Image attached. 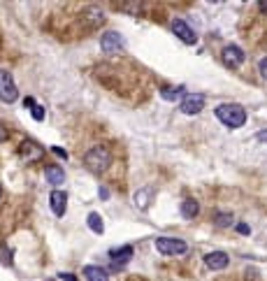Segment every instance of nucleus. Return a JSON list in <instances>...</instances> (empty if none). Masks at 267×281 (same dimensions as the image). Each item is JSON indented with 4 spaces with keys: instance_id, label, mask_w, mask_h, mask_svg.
<instances>
[{
    "instance_id": "f257e3e1",
    "label": "nucleus",
    "mask_w": 267,
    "mask_h": 281,
    "mask_svg": "<svg viewBox=\"0 0 267 281\" xmlns=\"http://www.w3.org/2000/svg\"><path fill=\"white\" fill-rule=\"evenodd\" d=\"M216 116H219V121L223 123V126L228 128H242L244 123H247V109L242 107V105H237V102H233V105H219L216 107Z\"/></svg>"
},
{
    "instance_id": "f03ea898",
    "label": "nucleus",
    "mask_w": 267,
    "mask_h": 281,
    "mask_svg": "<svg viewBox=\"0 0 267 281\" xmlns=\"http://www.w3.org/2000/svg\"><path fill=\"white\" fill-rule=\"evenodd\" d=\"M84 163H86V168L91 170V172H105V170L109 168V163H112V154H109L105 147H93L86 154Z\"/></svg>"
},
{
    "instance_id": "7ed1b4c3",
    "label": "nucleus",
    "mask_w": 267,
    "mask_h": 281,
    "mask_svg": "<svg viewBox=\"0 0 267 281\" xmlns=\"http://www.w3.org/2000/svg\"><path fill=\"white\" fill-rule=\"evenodd\" d=\"M156 249L163 256H181L186 254V242L184 240H174V237H158L156 240Z\"/></svg>"
},
{
    "instance_id": "20e7f679",
    "label": "nucleus",
    "mask_w": 267,
    "mask_h": 281,
    "mask_svg": "<svg viewBox=\"0 0 267 281\" xmlns=\"http://www.w3.org/2000/svg\"><path fill=\"white\" fill-rule=\"evenodd\" d=\"M19 98V91H16V84H14L12 74L7 70H0V100L2 102H14Z\"/></svg>"
},
{
    "instance_id": "39448f33",
    "label": "nucleus",
    "mask_w": 267,
    "mask_h": 281,
    "mask_svg": "<svg viewBox=\"0 0 267 281\" xmlns=\"http://www.w3.org/2000/svg\"><path fill=\"white\" fill-rule=\"evenodd\" d=\"M202 107H205V95L200 93H188L184 95V100L179 102V109L188 116H193V114H200Z\"/></svg>"
},
{
    "instance_id": "423d86ee",
    "label": "nucleus",
    "mask_w": 267,
    "mask_h": 281,
    "mask_svg": "<svg viewBox=\"0 0 267 281\" xmlns=\"http://www.w3.org/2000/svg\"><path fill=\"white\" fill-rule=\"evenodd\" d=\"M172 33L177 35L181 42H186V44H195V42H198V35L193 33V28L188 26L186 21H181V19L172 21Z\"/></svg>"
},
{
    "instance_id": "0eeeda50",
    "label": "nucleus",
    "mask_w": 267,
    "mask_h": 281,
    "mask_svg": "<svg viewBox=\"0 0 267 281\" xmlns=\"http://www.w3.org/2000/svg\"><path fill=\"white\" fill-rule=\"evenodd\" d=\"M100 47L105 54H119L121 49H123V37H121L119 33L109 30V33H105L100 37Z\"/></svg>"
},
{
    "instance_id": "6e6552de",
    "label": "nucleus",
    "mask_w": 267,
    "mask_h": 281,
    "mask_svg": "<svg viewBox=\"0 0 267 281\" xmlns=\"http://www.w3.org/2000/svg\"><path fill=\"white\" fill-rule=\"evenodd\" d=\"M244 51H242L237 44H228L226 49H223V63H226L228 67H240L242 63H244Z\"/></svg>"
},
{
    "instance_id": "1a4fd4ad",
    "label": "nucleus",
    "mask_w": 267,
    "mask_h": 281,
    "mask_svg": "<svg viewBox=\"0 0 267 281\" xmlns=\"http://www.w3.org/2000/svg\"><path fill=\"white\" fill-rule=\"evenodd\" d=\"M109 258H112V268L114 270L123 268V265L133 258V247H130V244H126V247H121V249H114L112 254H109Z\"/></svg>"
},
{
    "instance_id": "9d476101",
    "label": "nucleus",
    "mask_w": 267,
    "mask_h": 281,
    "mask_svg": "<svg viewBox=\"0 0 267 281\" xmlns=\"http://www.w3.org/2000/svg\"><path fill=\"white\" fill-rule=\"evenodd\" d=\"M49 202H51V209L56 216H63L67 209V195L65 191H53L51 195H49Z\"/></svg>"
},
{
    "instance_id": "9b49d317",
    "label": "nucleus",
    "mask_w": 267,
    "mask_h": 281,
    "mask_svg": "<svg viewBox=\"0 0 267 281\" xmlns=\"http://www.w3.org/2000/svg\"><path fill=\"white\" fill-rule=\"evenodd\" d=\"M205 263H207L209 270H223V268H228L230 258H228L223 251H212V254L205 256Z\"/></svg>"
},
{
    "instance_id": "f8f14e48",
    "label": "nucleus",
    "mask_w": 267,
    "mask_h": 281,
    "mask_svg": "<svg viewBox=\"0 0 267 281\" xmlns=\"http://www.w3.org/2000/svg\"><path fill=\"white\" fill-rule=\"evenodd\" d=\"M21 156L26 158V163L40 161V158H42V149L37 147L35 142H23V144H21Z\"/></svg>"
},
{
    "instance_id": "ddd939ff",
    "label": "nucleus",
    "mask_w": 267,
    "mask_h": 281,
    "mask_svg": "<svg viewBox=\"0 0 267 281\" xmlns=\"http://www.w3.org/2000/svg\"><path fill=\"white\" fill-rule=\"evenodd\" d=\"M84 277H86V281H109L105 270L95 268V265H86V268H84Z\"/></svg>"
},
{
    "instance_id": "4468645a",
    "label": "nucleus",
    "mask_w": 267,
    "mask_h": 281,
    "mask_svg": "<svg viewBox=\"0 0 267 281\" xmlns=\"http://www.w3.org/2000/svg\"><path fill=\"white\" fill-rule=\"evenodd\" d=\"M44 177H47V181L53 184V186H58V184L65 181V172H63L60 168H56V165H49V168L44 170Z\"/></svg>"
},
{
    "instance_id": "2eb2a0df",
    "label": "nucleus",
    "mask_w": 267,
    "mask_h": 281,
    "mask_svg": "<svg viewBox=\"0 0 267 281\" xmlns=\"http://www.w3.org/2000/svg\"><path fill=\"white\" fill-rule=\"evenodd\" d=\"M198 212H200L198 200H184V205H181V214H184V219H195Z\"/></svg>"
},
{
    "instance_id": "dca6fc26",
    "label": "nucleus",
    "mask_w": 267,
    "mask_h": 281,
    "mask_svg": "<svg viewBox=\"0 0 267 281\" xmlns=\"http://www.w3.org/2000/svg\"><path fill=\"white\" fill-rule=\"evenodd\" d=\"M86 223H88V228H91L95 235H102V233H105V223H102L100 214H95V212H93V214H88Z\"/></svg>"
},
{
    "instance_id": "f3484780",
    "label": "nucleus",
    "mask_w": 267,
    "mask_h": 281,
    "mask_svg": "<svg viewBox=\"0 0 267 281\" xmlns=\"http://www.w3.org/2000/svg\"><path fill=\"white\" fill-rule=\"evenodd\" d=\"M160 95H163L165 100H177L179 95H184V86H177V88L165 86V88H160Z\"/></svg>"
},
{
    "instance_id": "a211bd4d",
    "label": "nucleus",
    "mask_w": 267,
    "mask_h": 281,
    "mask_svg": "<svg viewBox=\"0 0 267 281\" xmlns=\"http://www.w3.org/2000/svg\"><path fill=\"white\" fill-rule=\"evenodd\" d=\"M135 205L140 209H147L149 207V191H140V193H135Z\"/></svg>"
},
{
    "instance_id": "6ab92c4d",
    "label": "nucleus",
    "mask_w": 267,
    "mask_h": 281,
    "mask_svg": "<svg viewBox=\"0 0 267 281\" xmlns=\"http://www.w3.org/2000/svg\"><path fill=\"white\" fill-rule=\"evenodd\" d=\"M216 226H221V228L233 226V216H230V214H219V216H216Z\"/></svg>"
},
{
    "instance_id": "aec40b11",
    "label": "nucleus",
    "mask_w": 267,
    "mask_h": 281,
    "mask_svg": "<svg viewBox=\"0 0 267 281\" xmlns=\"http://www.w3.org/2000/svg\"><path fill=\"white\" fill-rule=\"evenodd\" d=\"M30 114H33V119H35V121H44V107H40V105L30 107Z\"/></svg>"
},
{
    "instance_id": "412c9836",
    "label": "nucleus",
    "mask_w": 267,
    "mask_h": 281,
    "mask_svg": "<svg viewBox=\"0 0 267 281\" xmlns=\"http://www.w3.org/2000/svg\"><path fill=\"white\" fill-rule=\"evenodd\" d=\"M51 151H53V154H56V156H58V158H67V151H65V149H60V147H53Z\"/></svg>"
},
{
    "instance_id": "4be33fe9",
    "label": "nucleus",
    "mask_w": 267,
    "mask_h": 281,
    "mask_svg": "<svg viewBox=\"0 0 267 281\" xmlns=\"http://www.w3.org/2000/svg\"><path fill=\"white\" fill-rule=\"evenodd\" d=\"M237 233H242V235H249V233H251V228H249L247 223H240V226H237Z\"/></svg>"
},
{
    "instance_id": "5701e85b",
    "label": "nucleus",
    "mask_w": 267,
    "mask_h": 281,
    "mask_svg": "<svg viewBox=\"0 0 267 281\" xmlns=\"http://www.w3.org/2000/svg\"><path fill=\"white\" fill-rule=\"evenodd\" d=\"M256 140L263 142V144H267V130H261V133L256 135Z\"/></svg>"
},
{
    "instance_id": "b1692460",
    "label": "nucleus",
    "mask_w": 267,
    "mask_h": 281,
    "mask_svg": "<svg viewBox=\"0 0 267 281\" xmlns=\"http://www.w3.org/2000/svg\"><path fill=\"white\" fill-rule=\"evenodd\" d=\"M261 74L267 79V58H263V60H261Z\"/></svg>"
},
{
    "instance_id": "393cba45",
    "label": "nucleus",
    "mask_w": 267,
    "mask_h": 281,
    "mask_svg": "<svg viewBox=\"0 0 267 281\" xmlns=\"http://www.w3.org/2000/svg\"><path fill=\"white\" fill-rule=\"evenodd\" d=\"M60 279H63V281H77V277L70 275V272H63V275H60Z\"/></svg>"
},
{
    "instance_id": "a878e982",
    "label": "nucleus",
    "mask_w": 267,
    "mask_h": 281,
    "mask_svg": "<svg viewBox=\"0 0 267 281\" xmlns=\"http://www.w3.org/2000/svg\"><path fill=\"white\" fill-rule=\"evenodd\" d=\"M5 140H7V130L0 126V142H5Z\"/></svg>"
},
{
    "instance_id": "bb28decb",
    "label": "nucleus",
    "mask_w": 267,
    "mask_h": 281,
    "mask_svg": "<svg viewBox=\"0 0 267 281\" xmlns=\"http://www.w3.org/2000/svg\"><path fill=\"white\" fill-rule=\"evenodd\" d=\"M100 198H109V191H107V188H100Z\"/></svg>"
},
{
    "instance_id": "cd10ccee",
    "label": "nucleus",
    "mask_w": 267,
    "mask_h": 281,
    "mask_svg": "<svg viewBox=\"0 0 267 281\" xmlns=\"http://www.w3.org/2000/svg\"><path fill=\"white\" fill-rule=\"evenodd\" d=\"M0 195H2V186H0Z\"/></svg>"
}]
</instances>
